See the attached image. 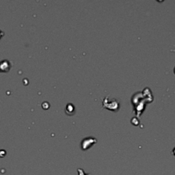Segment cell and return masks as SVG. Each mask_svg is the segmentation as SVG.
Wrapping results in <instances>:
<instances>
[{
  "label": "cell",
  "instance_id": "obj_5",
  "mask_svg": "<svg viewBox=\"0 0 175 175\" xmlns=\"http://www.w3.org/2000/svg\"><path fill=\"white\" fill-rule=\"evenodd\" d=\"M174 73H175V68H174Z\"/></svg>",
  "mask_w": 175,
  "mask_h": 175
},
{
  "label": "cell",
  "instance_id": "obj_2",
  "mask_svg": "<svg viewBox=\"0 0 175 175\" xmlns=\"http://www.w3.org/2000/svg\"><path fill=\"white\" fill-rule=\"evenodd\" d=\"M11 68L10 62L7 60H2L0 62V71L1 72H8Z\"/></svg>",
  "mask_w": 175,
  "mask_h": 175
},
{
  "label": "cell",
  "instance_id": "obj_1",
  "mask_svg": "<svg viewBox=\"0 0 175 175\" xmlns=\"http://www.w3.org/2000/svg\"><path fill=\"white\" fill-rule=\"evenodd\" d=\"M96 142V140H95V138H88L84 139L82 143V149L84 150H86L88 149H89V147H91L92 144L94 143H95Z\"/></svg>",
  "mask_w": 175,
  "mask_h": 175
},
{
  "label": "cell",
  "instance_id": "obj_4",
  "mask_svg": "<svg viewBox=\"0 0 175 175\" xmlns=\"http://www.w3.org/2000/svg\"><path fill=\"white\" fill-rule=\"evenodd\" d=\"M172 52H175V49H174V50H171Z\"/></svg>",
  "mask_w": 175,
  "mask_h": 175
},
{
  "label": "cell",
  "instance_id": "obj_3",
  "mask_svg": "<svg viewBox=\"0 0 175 175\" xmlns=\"http://www.w3.org/2000/svg\"><path fill=\"white\" fill-rule=\"evenodd\" d=\"M3 35H4L3 32H1V31H0V39H1V36H3Z\"/></svg>",
  "mask_w": 175,
  "mask_h": 175
}]
</instances>
